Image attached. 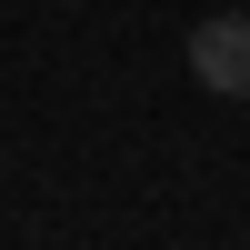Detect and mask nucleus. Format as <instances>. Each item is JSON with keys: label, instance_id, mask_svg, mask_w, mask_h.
I'll return each instance as SVG.
<instances>
[{"label": "nucleus", "instance_id": "nucleus-1", "mask_svg": "<svg viewBox=\"0 0 250 250\" xmlns=\"http://www.w3.org/2000/svg\"><path fill=\"white\" fill-rule=\"evenodd\" d=\"M190 70H200V90L250 100V20H240V10H210V20L190 30Z\"/></svg>", "mask_w": 250, "mask_h": 250}]
</instances>
